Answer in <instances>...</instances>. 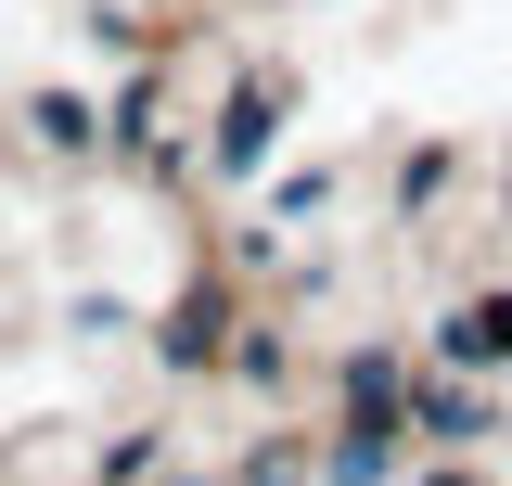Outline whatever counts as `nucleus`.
I'll return each mask as SVG.
<instances>
[{"instance_id": "nucleus-1", "label": "nucleus", "mask_w": 512, "mask_h": 486, "mask_svg": "<svg viewBox=\"0 0 512 486\" xmlns=\"http://www.w3.org/2000/svg\"><path fill=\"white\" fill-rule=\"evenodd\" d=\"M448 346H461V359L487 371V359H500V346H512V307H474V320H461V333H448Z\"/></svg>"}]
</instances>
